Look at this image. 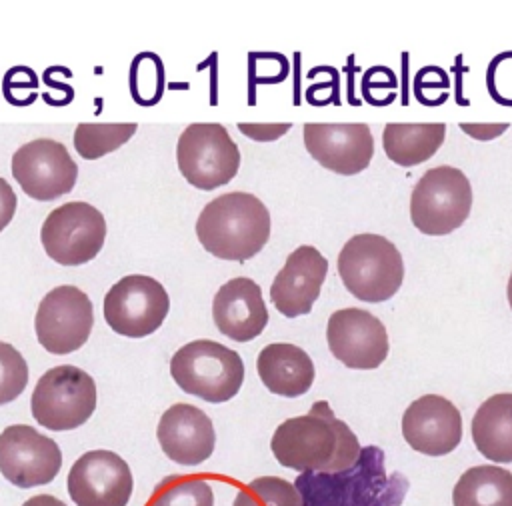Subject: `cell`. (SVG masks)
Returning <instances> with one entry per match:
<instances>
[{
    "mask_svg": "<svg viewBox=\"0 0 512 506\" xmlns=\"http://www.w3.org/2000/svg\"><path fill=\"white\" fill-rule=\"evenodd\" d=\"M328 348L352 370H374L388 356V332L380 318L362 308L332 312L326 326Z\"/></svg>",
    "mask_w": 512,
    "mask_h": 506,
    "instance_id": "14",
    "label": "cell"
},
{
    "mask_svg": "<svg viewBox=\"0 0 512 506\" xmlns=\"http://www.w3.org/2000/svg\"><path fill=\"white\" fill-rule=\"evenodd\" d=\"M62 466L58 444L28 424H12L0 432V474L16 488L44 486Z\"/></svg>",
    "mask_w": 512,
    "mask_h": 506,
    "instance_id": "13",
    "label": "cell"
},
{
    "mask_svg": "<svg viewBox=\"0 0 512 506\" xmlns=\"http://www.w3.org/2000/svg\"><path fill=\"white\" fill-rule=\"evenodd\" d=\"M170 310L166 288L144 274L120 278L104 296V320L122 336L144 338L156 332Z\"/></svg>",
    "mask_w": 512,
    "mask_h": 506,
    "instance_id": "10",
    "label": "cell"
},
{
    "mask_svg": "<svg viewBox=\"0 0 512 506\" xmlns=\"http://www.w3.org/2000/svg\"><path fill=\"white\" fill-rule=\"evenodd\" d=\"M176 162L188 184L214 190L238 174L240 150L222 124L194 122L178 138Z\"/></svg>",
    "mask_w": 512,
    "mask_h": 506,
    "instance_id": "8",
    "label": "cell"
},
{
    "mask_svg": "<svg viewBox=\"0 0 512 506\" xmlns=\"http://www.w3.org/2000/svg\"><path fill=\"white\" fill-rule=\"evenodd\" d=\"M476 450L492 462H512V392L484 400L470 424Z\"/></svg>",
    "mask_w": 512,
    "mask_h": 506,
    "instance_id": "22",
    "label": "cell"
},
{
    "mask_svg": "<svg viewBox=\"0 0 512 506\" xmlns=\"http://www.w3.org/2000/svg\"><path fill=\"white\" fill-rule=\"evenodd\" d=\"M326 272L328 260L318 248L310 244L298 246L288 254L284 266L272 280L270 300L274 308L286 318L308 314L320 296Z\"/></svg>",
    "mask_w": 512,
    "mask_h": 506,
    "instance_id": "18",
    "label": "cell"
},
{
    "mask_svg": "<svg viewBox=\"0 0 512 506\" xmlns=\"http://www.w3.org/2000/svg\"><path fill=\"white\" fill-rule=\"evenodd\" d=\"M506 294H508V304H510V308H512V274H510V278H508V290H506Z\"/></svg>",
    "mask_w": 512,
    "mask_h": 506,
    "instance_id": "36",
    "label": "cell"
},
{
    "mask_svg": "<svg viewBox=\"0 0 512 506\" xmlns=\"http://www.w3.org/2000/svg\"><path fill=\"white\" fill-rule=\"evenodd\" d=\"M304 146L326 170L352 176L368 168L374 138L368 124H304Z\"/></svg>",
    "mask_w": 512,
    "mask_h": 506,
    "instance_id": "17",
    "label": "cell"
},
{
    "mask_svg": "<svg viewBox=\"0 0 512 506\" xmlns=\"http://www.w3.org/2000/svg\"><path fill=\"white\" fill-rule=\"evenodd\" d=\"M460 128L476 140H492L500 136L508 128V124H460Z\"/></svg>",
    "mask_w": 512,
    "mask_h": 506,
    "instance_id": "33",
    "label": "cell"
},
{
    "mask_svg": "<svg viewBox=\"0 0 512 506\" xmlns=\"http://www.w3.org/2000/svg\"><path fill=\"white\" fill-rule=\"evenodd\" d=\"M136 124H78L74 130V148L86 160L102 158L122 144H126L134 132Z\"/></svg>",
    "mask_w": 512,
    "mask_h": 506,
    "instance_id": "25",
    "label": "cell"
},
{
    "mask_svg": "<svg viewBox=\"0 0 512 506\" xmlns=\"http://www.w3.org/2000/svg\"><path fill=\"white\" fill-rule=\"evenodd\" d=\"M150 506H214V492L202 478L172 476L158 484Z\"/></svg>",
    "mask_w": 512,
    "mask_h": 506,
    "instance_id": "28",
    "label": "cell"
},
{
    "mask_svg": "<svg viewBox=\"0 0 512 506\" xmlns=\"http://www.w3.org/2000/svg\"><path fill=\"white\" fill-rule=\"evenodd\" d=\"M130 94L140 106H152L164 90V68L156 54L142 52L130 64Z\"/></svg>",
    "mask_w": 512,
    "mask_h": 506,
    "instance_id": "27",
    "label": "cell"
},
{
    "mask_svg": "<svg viewBox=\"0 0 512 506\" xmlns=\"http://www.w3.org/2000/svg\"><path fill=\"white\" fill-rule=\"evenodd\" d=\"M212 318L224 336L236 342L254 340L268 324L260 286L246 276L224 282L212 300Z\"/></svg>",
    "mask_w": 512,
    "mask_h": 506,
    "instance_id": "20",
    "label": "cell"
},
{
    "mask_svg": "<svg viewBox=\"0 0 512 506\" xmlns=\"http://www.w3.org/2000/svg\"><path fill=\"white\" fill-rule=\"evenodd\" d=\"M132 488L130 466L112 450H90L68 472V494L76 506H126Z\"/></svg>",
    "mask_w": 512,
    "mask_h": 506,
    "instance_id": "15",
    "label": "cell"
},
{
    "mask_svg": "<svg viewBox=\"0 0 512 506\" xmlns=\"http://www.w3.org/2000/svg\"><path fill=\"white\" fill-rule=\"evenodd\" d=\"M28 384V364L8 342L0 340V406L16 400Z\"/></svg>",
    "mask_w": 512,
    "mask_h": 506,
    "instance_id": "29",
    "label": "cell"
},
{
    "mask_svg": "<svg viewBox=\"0 0 512 506\" xmlns=\"http://www.w3.org/2000/svg\"><path fill=\"white\" fill-rule=\"evenodd\" d=\"M22 506H66V504L62 500L50 496V494H38V496L28 498Z\"/></svg>",
    "mask_w": 512,
    "mask_h": 506,
    "instance_id": "34",
    "label": "cell"
},
{
    "mask_svg": "<svg viewBox=\"0 0 512 506\" xmlns=\"http://www.w3.org/2000/svg\"><path fill=\"white\" fill-rule=\"evenodd\" d=\"M270 450L282 466L298 472H340L354 466L362 448L352 428L318 400L306 414L278 424Z\"/></svg>",
    "mask_w": 512,
    "mask_h": 506,
    "instance_id": "1",
    "label": "cell"
},
{
    "mask_svg": "<svg viewBox=\"0 0 512 506\" xmlns=\"http://www.w3.org/2000/svg\"><path fill=\"white\" fill-rule=\"evenodd\" d=\"M294 488L302 506H402L410 484L400 472H386L382 448L364 446L354 466L300 472Z\"/></svg>",
    "mask_w": 512,
    "mask_h": 506,
    "instance_id": "2",
    "label": "cell"
},
{
    "mask_svg": "<svg viewBox=\"0 0 512 506\" xmlns=\"http://www.w3.org/2000/svg\"><path fill=\"white\" fill-rule=\"evenodd\" d=\"M336 268L346 290L362 302L390 300L404 280L402 254L374 232L354 234L338 252Z\"/></svg>",
    "mask_w": 512,
    "mask_h": 506,
    "instance_id": "4",
    "label": "cell"
},
{
    "mask_svg": "<svg viewBox=\"0 0 512 506\" xmlns=\"http://www.w3.org/2000/svg\"><path fill=\"white\" fill-rule=\"evenodd\" d=\"M170 374L186 394L220 404L238 394L244 382V362L236 350L202 338L174 352Z\"/></svg>",
    "mask_w": 512,
    "mask_h": 506,
    "instance_id": "5",
    "label": "cell"
},
{
    "mask_svg": "<svg viewBox=\"0 0 512 506\" xmlns=\"http://www.w3.org/2000/svg\"><path fill=\"white\" fill-rule=\"evenodd\" d=\"M16 206H18V198L12 186L4 178H0V232L12 222L16 214Z\"/></svg>",
    "mask_w": 512,
    "mask_h": 506,
    "instance_id": "32",
    "label": "cell"
},
{
    "mask_svg": "<svg viewBox=\"0 0 512 506\" xmlns=\"http://www.w3.org/2000/svg\"><path fill=\"white\" fill-rule=\"evenodd\" d=\"M38 86V78L36 74L26 68V66H16V68H10L2 80V92L4 96L12 94V90H20V92H26V96L30 98H36V92L34 88Z\"/></svg>",
    "mask_w": 512,
    "mask_h": 506,
    "instance_id": "30",
    "label": "cell"
},
{
    "mask_svg": "<svg viewBox=\"0 0 512 506\" xmlns=\"http://www.w3.org/2000/svg\"><path fill=\"white\" fill-rule=\"evenodd\" d=\"M44 80H46V84L50 86V88H54V90H60V92H66L68 96H74V92H72V86H68V84H60V82H54L50 76H46L44 74Z\"/></svg>",
    "mask_w": 512,
    "mask_h": 506,
    "instance_id": "35",
    "label": "cell"
},
{
    "mask_svg": "<svg viewBox=\"0 0 512 506\" xmlns=\"http://www.w3.org/2000/svg\"><path fill=\"white\" fill-rule=\"evenodd\" d=\"M94 326L90 298L76 286L52 288L38 304L36 338L50 354H70L86 344Z\"/></svg>",
    "mask_w": 512,
    "mask_h": 506,
    "instance_id": "11",
    "label": "cell"
},
{
    "mask_svg": "<svg viewBox=\"0 0 512 506\" xmlns=\"http://www.w3.org/2000/svg\"><path fill=\"white\" fill-rule=\"evenodd\" d=\"M232 506H302L300 494L284 478L260 476L242 488Z\"/></svg>",
    "mask_w": 512,
    "mask_h": 506,
    "instance_id": "26",
    "label": "cell"
},
{
    "mask_svg": "<svg viewBox=\"0 0 512 506\" xmlns=\"http://www.w3.org/2000/svg\"><path fill=\"white\" fill-rule=\"evenodd\" d=\"M12 176L32 200H56L68 194L78 178V166L66 146L52 138H36L12 154Z\"/></svg>",
    "mask_w": 512,
    "mask_h": 506,
    "instance_id": "12",
    "label": "cell"
},
{
    "mask_svg": "<svg viewBox=\"0 0 512 506\" xmlns=\"http://www.w3.org/2000/svg\"><path fill=\"white\" fill-rule=\"evenodd\" d=\"M156 436L162 452L182 466H196L208 460L216 444L212 420L186 402L170 406L160 416Z\"/></svg>",
    "mask_w": 512,
    "mask_h": 506,
    "instance_id": "19",
    "label": "cell"
},
{
    "mask_svg": "<svg viewBox=\"0 0 512 506\" xmlns=\"http://www.w3.org/2000/svg\"><path fill=\"white\" fill-rule=\"evenodd\" d=\"M454 506H512V472L500 466H472L452 490Z\"/></svg>",
    "mask_w": 512,
    "mask_h": 506,
    "instance_id": "24",
    "label": "cell"
},
{
    "mask_svg": "<svg viewBox=\"0 0 512 506\" xmlns=\"http://www.w3.org/2000/svg\"><path fill=\"white\" fill-rule=\"evenodd\" d=\"M106 238V220L88 202L72 200L54 208L40 228L46 254L64 266H80L96 258Z\"/></svg>",
    "mask_w": 512,
    "mask_h": 506,
    "instance_id": "9",
    "label": "cell"
},
{
    "mask_svg": "<svg viewBox=\"0 0 512 506\" xmlns=\"http://www.w3.org/2000/svg\"><path fill=\"white\" fill-rule=\"evenodd\" d=\"M238 130L246 136H250L252 140L258 142H270V140H278L282 134H286L290 130V124H238Z\"/></svg>",
    "mask_w": 512,
    "mask_h": 506,
    "instance_id": "31",
    "label": "cell"
},
{
    "mask_svg": "<svg viewBox=\"0 0 512 506\" xmlns=\"http://www.w3.org/2000/svg\"><path fill=\"white\" fill-rule=\"evenodd\" d=\"M262 384L278 396L296 398L310 390L314 382L312 358L290 342H272L256 358Z\"/></svg>",
    "mask_w": 512,
    "mask_h": 506,
    "instance_id": "21",
    "label": "cell"
},
{
    "mask_svg": "<svg viewBox=\"0 0 512 506\" xmlns=\"http://www.w3.org/2000/svg\"><path fill=\"white\" fill-rule=\"evenodd\" d=\"M402 436L424 456L450 454L462 440V414L448 398L424 394L404 410Z\"/></svg>",
    "mask_w": 512,
    "mask_h": 506,
    "instance_id": "16",
    "label": "cell"
},
{
    "mask_svg": "<svg viewBox=\"0 0 512 506\" xmlns=\"http://www.w3.org/2000/svg\"><path fill=\"white\" fill-rule=\"evenodd\" d=\"M472 208V186L454 166L426 170L410 196V220L428 236H444L460 228Z\"/></svg>",
    "mask_w": 512,
    "mask_h": 506,
    "instance_id": "6",
    "label": "cell"
},
{
    "mask_svg": "<svg viewBox=\"0 0 512 506\" xmlns=\"http://www.w3.org/2000/svg\"><path fill=\"white\" fill-rule=\"evenodd\" d=\"M196 236L212 256L244 262L268 242L270 212L250 192H226L202 208L196 220Z\"/></svg>",
    "mask_w": 512,
    "mask_h": 506,
    "instance_id": "3",
    "label": "cell"
},
{
    "mask_svg": "<svg viewBox=\"0 0 512 506\" xmlns=\"http://www.w3.org/2000/svg\"><path fill=\"white\" fill-rule=\"evenodd\" d=\"M446 124H398L390 122L382 132L386 156L398 166H416L430 160L442 146Z\"/></svg>",
    "mask_w": 512,
    "mask_h": 506,
    "instance_id": "23",
    "label": "cell"
},
{
    "mask_svg": "<svg viewBox=\"0 0 512 506\" xmlns=\"http://www.w3.org/2000/svg\"><path fill=\"white\" fill-rule=\"evenodd\" d=\"M96 400L92 376L78 366L64 364L40 376L30 398V410L40 426L62 432L86 424L96 410Z\"/></svg>",
    "mask_w": 512,
    "mask_h": 506,
    "instance_id": "7",
    "label": "cell"
}]
</instances>
